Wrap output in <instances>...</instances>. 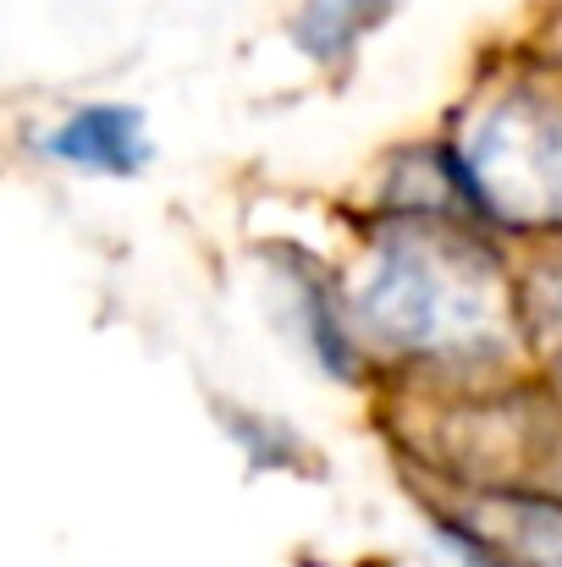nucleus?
Returning a JSON list of instances; mask_svg holds the SVG:
<instances>
[{
  "instance_id": "f03ea898",
  "label": "nucleus",
  "mask_w": 562,
  "mask_h": 567,
  "mask_svg": "<svg viewBox=\"0 0 562 567\" xmlns=\"http://www.w3.org/2000/svg\"><path fill=\"white\" fill-rule=\"evenodd\" d=\"M458 188L502 226H562V116L508 100L458 150Z\"/></svg>"
},
{
  "instance_id": "39448f33",
  "label": "nucleus",
  "mask_w": 562,
  "mask_h": 567,
  "mask_svg": "<svg viewBox=\"0 0 562 567\" xmlns=\"http://www.w3.org/2000/svg\"><path fill=\"white\" fill-rule=\"evenodd\" d=\"M380 17H386V0H309L293 33H298L304 55L331 61V55H348Z\"/></svg>"
},
{
  "instance_id": "7ed1b4c3",
  "label": "nucleus",
  "mask_w": 562,
  "mask_h": 567,
  "mask_svg": "<svg viewBox=\"0 0 562 567\" xmlns=\"http://www.w3.org/2000/svg\"><path fill=\"white\" fill-rule=\"evenodd\" d=\"M436 535L463 567H562V502L519 485H469L436 502Z\"/></svg>"
},
{
  "instance_id": "423d86ee",
  "label": "nucleus",
  "mask_w": 562,
  "mask_h": 567,
  "mask_svg": "<svg viewBox=\"0 0 562 567\" xmlns=\"http://www.w3.org/2000/svg\"><path fill=\"white\" fill-rule=\"evenodd\" d=\"M530 326L541 337V353L562 370V265L535 276V287H530Z\"/></svg>"
},
{
  "instance_id": "f257e3e1",
  "label": "nucleus",
  "mask_w": 562,
  "mask_h": 567,
  "mask_svg": "<svg viewBox=\"0 0 562 567\" xmlns=\"http://www.w3.org/2000/svg\"><path fill=\"white\" fill-rule=\"evenodd\" d=\"M365 320L413 353H480L502 337L491 259L458 231H391L365 287Z\"/></svg>"
},
{
  "instance_id": "20e7f679",
  "label": "nucleus",
  "mask_w": 562,
  "mask_h": 567,
  "mask_svg": "<svg viewBox=\"0 0 562 567\" xmlns=\"http://www.w3.org/2000/svg\"><path fill=\"white\" fill-rule=\"evenodd\" d=\"M44 150L78 172H100V177H133L150 161V138H144V116L133 105H83L72 111Z\"/></svg>"
}]
</instances>
